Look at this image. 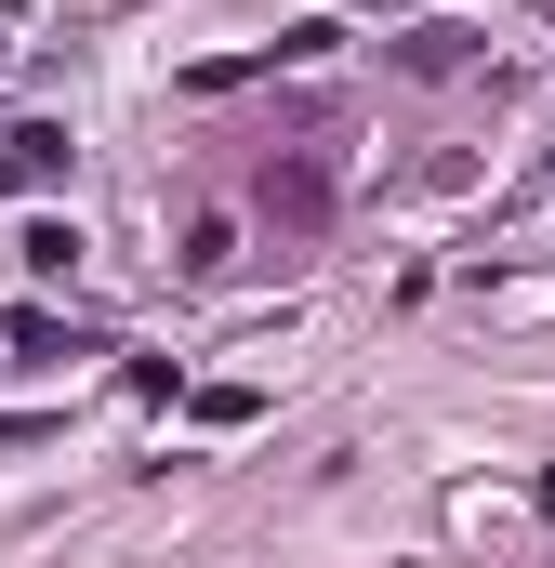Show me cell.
<instances>
[{
  "mask_svg": "<svg viewBox=\"0 0 555 568\" xmlns=\"http://www.w3.org/2000/svg\"><path fill=\"white\" fill-rule=\"evenodd\" d=\"M53 159H67V133H40V120H27V133L0 145V185H27V172H53Z\"/></svg>",
  "mask_w": 555,
  "mask_h": 568,
  "instance_id": "cell-1",
  "label": "cell"
}]
</instances>
